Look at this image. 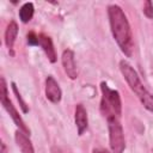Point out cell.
<instances>
[{
    "label": "cell",
    "mask_w": 153,
    "mask_h": 153,
    "mask_svg": "<svg viewBox=\"0 0 153 153\" xmlns=\"http://www.w3.org/2000/svg\"><path fill=\"white\" fill-rule=\"evenodd\" d=\"M108 17L114 39L116 41L121 51L127 57H130L133 54V33L124 11L116 4L109 5Z\"/></svg>",
    "instance_id": "cell-1"
},
{
    "label": "cell",
    "mask_w": 153,
    "mask_h": 153,
    "mask_svg": "<svg viewBox=\"0 0 153 153\" xmlns=\"http://www.w3.org/2000/svg\"><path fill=\"white\" fill-rule=\"evenodd\" d=\"M100 112L105 118L110 116L121 117L122 114V100L120 92L117 90H114L109 87V85L105 81L100 82Z\"/></svg>",
    "instance_id": "cell-2"
},
{
    "label": "cell",
    "mask_w": 153,
    "mask_h": 153,
    "mask_svg": "<svg viewBox=\"0 0 153 153\" xmlns=\"http://www.w3.org/2000/svg\"><path fill=\"white\" fill-rule=\"evenodd\" d=\"M0 102H1V105L2 108L7 111V114L11 116L12 121L14 122V124L17 126L18 130L23 131L24 134H26L27 136H30L31 131L29 129V127L25 124L24 120L22 118V116L19 115L18 110L16 109V106L12 104V102L8 98V90H7V85H6V80L4 76H1L0 79Z\"/></svg>",
    "instance_id": "cell-3"
},
{
    "label": "cell",
    "mask_w": 153,
    "mask_h": 153,
    "mask_svg": "<svg viewBox=\"0 0 153 153\" xmlns=\"http://www.w3.org/2000/svg\"><path fill=\"white\" fill-rule=\"evenodd\" d=\"M109 130V145L111 153H123L126 149V140L120 117L110 116L106 118Z\"/></svg>",
    "instance_id": "cell-4"
},
{
    "label": "cell",
    "mask_w": 153,
    "mask_h": 153,
    "mask_svg": "<svg viewBox=\"0 0 153 153\" xmlns=\"http://www.w3.org/2000/svg\"><path fill=\"white\" fill-rule=\"evenodd\" d=\"M120 71H121L123 78H124V80L127 81L128 86L137 96V98L142 93H145L147 91L146 87L143 86V84H142L137 72L134 69V67L128 61H126V60H121L120 61Z\"/></svg>",
    "instance_id": "cell-5"
},
{
    "label": "cell",
    "mask_w": 153,
    "mask_h": 153,
    "mask_svg": "<svg viewBox=\"0 0 153 153\" xmlns=\"http://www.w3.org/2000/svg\"><path fill=\"white\" fill-rule=\"evenodd\" d=\"M61 62H62V67H63L67 76L71 80H75L78 78V68H76V63H75L74 51L72 49H65L62 51Z\"/></svg>",
    "instance_id": "cell-6"
},
{
    "label": "cell",
    "mask_w": 153,
    "mask_h": 153,
    "mask_svg": "<svg viewBox=\"0 0 153 153\" xmlns=\"http://www.w3.org/2000/svg\"><path fill=\"white\" fill-rule=\"evenodd\" d=\"M44 92H45V98L49 102H51L54 104L60 103V100L62 98V91L60 88V85L57 84V81L55 80V78L53 75H48L45 78Z\"/></svg>",
    "instance_id": "cell-7"
},
{
    "label": "cell",
    "mask_w": 153,
    "mask_h": 153,
    "mask_svg": "<svg viewBox=\"0 0 153 153\" xmlns=\"http://www.w3.org/2000/svg\"><path fill=\"white\" fill-rule=\"evenodd\" d=\"M74 121L78 130V135H82L87 127H88V118H87V111L82 104L75 105V112H74Z\"/></svg>",
    "instance_id": "cell-8"
},
{
    "label": "cell",
    "mask_w": 153,
    "mask_h": 153,
    "mask_svg": "<svg viewBox=\"0 0 153 153\" xmlns=\"http://www.w3.org/2000/svg\"><path fill=\"white\" fill-rule=\"evenodd\" d=\"M38 38H39V47L43 49L44 54L47 55L49 62L55 63L57 61V55L53 44V41L49 36H47L45 33H38Z\"/></svg>",
    "instance_id": "cell-9"
},
{
    "label": "cell",
    "mask_w": 153,
    "mask_h": 153,
    "mask_svg": "<svg viewBox=\"0 0 153 153\" xmlns=\"http://www.w3.org/2000/svg\"><path fill=\"white\" fill-rule=\"evenodd\" d=\"M18 36V24L16 23V20H11L7 24V27L5 30V44L7 47V49L10 50V54L13 56V45L16 42V38Z\"/></svg>",
    "instance_id": "cell-10"
},
{
    "label": "cell",
    "mask_w": 153,
    "mask_h": 153,
    "mask_svg": "<svg viewBox=\"0 0 153 153\" xmlns=\"http://www.w3.org/2000/svg\"><path fill=\"white\" fill-rule=\"evenodd\" d=\"M14 140L17 142V146L20 148L22 153H35L32 142L30 140V136L24 134L20 130H16L14 133Z\"/></svg>",
    "instance_id": "cell-11"
},
{
    "label": "cell",
    "mask_w": 153,
    "mask_h": 153,
    "mask_svg": "<svg viewBox=\"0 0 153 153\" xmlns=\"http://www.w3.org/2000/svg\"><path fill=\"white\" fill-rule=\"evenodd\" d=\"M33 13H35V7H33V4L32 2H25V4H23L20 6V8H19V12H18L19 19L24 24L29 23L32 19Z\"/></svg>",
    "instance_id": "cell-12"
},
{
    "label": "cell",
    "mask_w": 153,
    "mask_h": 153,
    "mask_svg": "<svg viewBox=\"0 0 153 153\" xmlns=\"http://www.w3.org/2000/svg\"><path fill=\"white\" fill-rule=\"evenodd\" d=\"M141 104L143 105V108L146 110H148L149 112L153 114V94L149 93L148 91H146L145 93H142L140 97H139Z\"/></svg>",
    "instance_id": "cell-13"
},
{
    "label": "cell",
    "mask_w": 153,
    "mask_h": 153,
    "mask_svg": "<svg viewBox=\"0 0 153 153\" xmlns=\"http://www.w3.org/2000/svg\"><path fill=\"white\" fill-rule=\"evenodd\" d=\"M11 87H12V91H13V93H14V96H16L18 103H19V106H20L23 114H27V112H29V106H27V104L24 102V99L22 98V94H20V92L18 91V87H17L16 82L12 81V82H11Z\"/></svg>",
    "instance_id": "cell-14"
},
{
    "label": "cell",
    "mask_w": 153,
    "mask_h": 153,
    "mask_svg": "<svg viewBox=\"0 0 153 153\" xmlns=\"http://www.w3.org/2000/svg\"><path fill=\"white\" fill-rule=\"evenodd\" d=\"M26 41H27V44L31 45V47H36V45H39V38H38V35L33 31H30L27 32L26 35Z\"/></svg>",
    "instance_id": "cell-15"
},
{
    "label": "cell",
    "mask_w": 153,
    "mask_h": 153,
    "mask_svg": "<svg viewBox=\"0 0 153 153\" xmlns=\"http://www.w3.org/2000/svg\"><path fill=\"white\" fill-rule=\"evenodd\" d=\"M142 12H143V14H145L148 19H152V18H153V4H152V1H149V0L145 1Z\"/></svg>",
    "instance_id": "cell-16"
},
{
    "label": "cell",
    "mask_w": 153,
    "mask_h": 153,
    "mask_svg": "<svg viewBox=\"0 0 153 153\" xmlns=\"http://www.w3.org/2000/svg\"><path fill=\"white\" fill-rule=\"evenodd\" d=\"M50 152L51 153H63L59 147H56V146H53L51 148H50Z\"/></svg>",
    "instance_id": "cell-17"
},
{
    "label": "cell",
    "mask_w": 153,
    "mask_h": 153,
    "mask_svg": "<svg viewBox=\"0 0 153 153\" xmlns=\"http://www.w3.org/2000/svg\"><path fill=\"white\" fill-rule=\"evenodd\" d=\"M1 151H0V153H6V145H5V142L1 140Z\"/></svg>",
    "instance_id": "cell-18"
},
{
    "label": "cell",
    "mask_w": 153,
    "mask_h": 153,
    "mask_svg": "<svg viewBox=\"0 0 153 153\" xmlns=\"http://www.w3.org/2000/svg\"><path fill=\"white\" fill-rule=\"evenodd\" d=\"M92 153H109V152H106V151H104V149H100V148H94V149L92 151Z\"/></svg>",
    "instance_id": "cell-19"
},
{
    "label": "cell",
    "mask_w": 153,
    "mask_h": 153,
    "mask_svg": "<svg viewBox=\"0 0 153 153\" xmlns=\"http://www.w3.org/2000/svg\"><path fill=\"white\" fill-rule=\"evenodd\" d=\"M152 153H153V149H152Z\"/></svg>",
    "instance_id": "cell-20"
}]
</instances>
